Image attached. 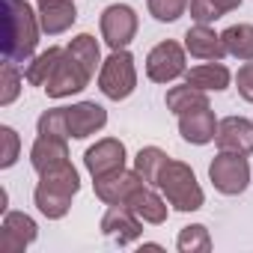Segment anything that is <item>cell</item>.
I'll list each match as a JSON object with an SVG mask.
<instances>
[{
    "mask_svg": "<svg viewBox=\"0 0 253 253\" xmlns=\"http://www.w3.org/2000/svg\"><path fill=\"white\" fill-rule=\"evenodd\" d=\"M167 110L182 116L188 110H197V107H209V92L191 86V84H182V86H170L167 89Z\"/></svg>",
    "mask_w": 253,
    "mask_h": 253,
    "instance_id": "22",
    "label": "cell"
},
{
    "mask_svg": "<svg viewBox=\"0 0 253 253\" xmlns=\"http://www.w3.org/2000/svg\"><path fill=\"white\" fill-rule=\"evenodd\" d=\"M155 188L164 194V200L176 211H200L206 203V194L197 182V173L185 161H176V158H167V164L158 173Z\"/></svg>",
    "mask_w": 253,
    "mask_h": 253,
    "instance_id": "3",
    "label": "cell"
},
{
    "mask_svg": "<svg viewBox=\"0 0 253 253\" xmlns=\"http://www.w3.org/2000/svg\"><path fill=\"white\" fill-rule=\"evenodd\" d=\"M146 6H149V15L161 24H173L179 21L188 6H191V0H146Z\"/></svg>",
    "mask_w": 253,
    "mask_h": 253,
    "instance_id": "30",
    "label": "cell"
},
{
    "mask_svg": "<svg viewBox=\"0 0 253 253\" xmlns=\"http://www.w3.org/2000/svg\"><path fill=\"white\" fill-rule=\"evenodd\" d=\"M6 3V60L27 63L39 45V9H33L27 0H3Z\"/></svg>",
    "mask_w": 253,
    "mask_h": 253,
    "instance_id": "2",
    "label": "cell"
},
{
    "mask_svg": "<svg viewBox=\"0 0 253 253\" xmlns=\"http://www.w3.org/2000/svg\"><path fill=\"white\" fill-rule=\"evenodd\" d=\"M125 161H128V152H125V143L116 137H101V140H95V146H89L84 152V167L92 179L122 170Z\"/></svg>",
    "mask_w": 253,
    "mask_h": 253,
    "instance_id": "9",
    "label": "cell"
},
{
    "mask_svg": "<svg viewBox=\"0 0 253 253\" xmlns=\"http://www.w3.org/2000/svg\"><path fill=\"white\" fill-rule=\"evenodd\" d=\"M214 143H217L220 152L253 155V122L247 116H226V119H220Z\"/></svg>",
    "mask_w": 253,
    "mask_h": 253,
    "instance_id": "12",
    "label": "cell"
},
{
    "mask_svg": "<svg viewBox=\"0 0 253 253\" xmlns=\"http://www.w3.org/2000/svg\"><path fill=\"white\" fill-rule=\"evenodd\" d=\"M107 125V110L95 101H78L69 107V137L86 140Z\"/></svg>",
    "mask_w": 253,
    "mask_h": 253,
    "instance_id": "16",
    "label": "cell"
},
{
    "mask_svg": "<svg viewBox=\"0 0 253 253\" xmlns=\"http://www.w3.org/2000/svg\"><path fill=\"white\" fill-rule=\"evenodd\" d=\"M0 146H3L0 149V167L9 170L21 155V137H18V131L12 125H0Z\"/></svg>",
    "mask_w": 253,
    "mask_h": 253,
    "instance_id": "31",
    "label": "cell"
},
{
    "mask_svg": "<svg viewBox=\"0 0 253 253\" xmlns=\"http://www.w3.org/2000/svg\"><path fill=\"white\" fill-rule=\"evenodd\" d=\"M146 185V179L137 173V170H128L122 167L110 176H101V179H92V188H95V197L104 203V206H125L128 203V197Z\"/></svg>",
    "mask_w": 253,
    "mask_h": 253,
    "instance_id": "11",
    "label": "cell"
},
{
    "mask_svg": "<svg viewBox=\"0 0 253 253\" xmlns=\"http://www.w3.org/2000/svg\"><path fill=\"white\" fill-rule=\"evenodd\" d=\"M185 84H191L203 92H223L232 84V72L223 63H200L185 72Z\"/></svg>",
    "mask_w": 253,
    "mask_h": 253,
    "instance_id": "20",
    "label": "cell"
},
{
    "mask_svg": "<svg viewBox=\"0 0 253 253\" xmlns=\"http://www.w3.org/2000/svg\"><path fill=\"white\" fill-rule=\"evenodd\" d=\"M78 191H81V173L75 170L72 161H63V164L39 173V185L33 191V203L48 220H63L69 214L72 200H75Z\"/></svg>",
    "mask_w": 253,
    "mask_h": 253,
    "instance_id": "1",
    "label": "cell"
},
{
    "mask_svg": "<svg viewBox=\"0 0 253 253\" xmlns=\"http://www.w3.org/2000/svg\"><path fill=\"white\" fill-rule=\"evenodd\" d=\"M36 134L69 137V107H51L36 119Z\"/></svg>",
    "mask_w": 253,
    "mask_h": 253,
    "instance_id": "29",
    "label": "cell"
},
{
    "mask_svg": "<svg viewBox=\"0 0 253 253\" xmlns=\"http://www.w3.org/2000/svg\"><path fill=\"white\" fill-rule=\"evenodd\" d=\"M176 247H179V253H209L211 250L209 226H203V223L182 226L179 229V238H176Z\"/></svg>",
    "mask_w": 253,
    "mask_h": 253,
    "instance_id": "27",
    "label": "cell"
},
{
    "mask_svg": "<svg viewBox=\"0 0 253 253\" xmlns=\"http://www.w3.org/2000/svg\"><path fill=\"white\" fill-rule=\"evenodd\" d=\"M220 39H223V48L229 57L244 60V63L253 60V24H229L220 33Z\"/></svg>",
    "mask_w": 253,
    "mask_h": 253,
    "instance_id": "23",
    "label": "cell"
},
{
    "mask_svg": "<svg viewBox=\"0 0 253 253\" xmlns=\"http://www.w3.org/2000/svg\"><path fill=\"white\" fill-rule=\"evenodd\" d=\"M188 72V51L176 39L158 42L146 57V78L152 84H173L176 78H185Z\"/></svg>",
    "mask_w": 253,
    "mask_h": 253,
    "instance_id": "6",
    "label": "cell"
},
{
    "mask_svg": "<svg viewBox=\"0 0 253 253\" xmlns=\"http://www.w3.org/2000/svg\"><path fill=\"white\" fill-rule=\"evenodd\" d=\"M66 51L78 60V63H84L86 66V72L89 75H95L98 69H101V48H98V39L92 36V33H78L69 45H66Z\"/></svg>",
    "mask_w": 253,
    "mask_h": 253,
    "instance_id": "24",
    "label": "cell"
},
{
    "mask_svg": "<svg viewBox=\"0 0 253 253\" xmlns=\"http://www.w3.org/2000/svg\"><path fill=\"white\" fill-rule=\"evenodd\" d=\"M209 182H211L214 191L223 194V197H238V194H244L247 185H250V164H247V155L217 152L214 161L209 164Z\"/></svg>",
    "mask_w": 253,
    "mask_h": 253,
    "instance_id": "5",
    "label": "cell"
},
{
    "mask_svg": "<svg viewBox=\"0 0 253 253\" xmlns=\"http://www.w3.org/2000/svg\"><path fill=\"white\" fill-rule=\"evenodd\" d=\"M179 134L185 143H194V146H206L217 137V116L209 107H197V110H188L179 116Z\"/></svg>",
    "mask_w": 253,
    "mask_h": 253,
    "instance_id": "14",
    "label": "cell"
},
{
    "mask_svg": "<svg viewBox=\"0 0 253 253\" xmlns=\"http://www.w3.org/2000/svg\"><path fill=\"white\" fill-rule=\"evenodd\" d=\"M98 27H101V39L110 51H122V48H128L137 36V12L128 6V3H110L101 18H98Z\"/></svg>",
    "mask_w": 253,
    "mask_h": 253,
    "instance_id": "7",
    "label": "cell"
},
{
    "mask_svg": "<svg viewBox=\"0 0 253 253\" xmlns=\"http://www.w3.org/2000/svg\"><path fill=\"white\" fill-rule=\"evenodd\" d=\"M69 161V137H54V134H39L30 146V167L36 173H45L57 164Z\"/></svg>",
    "mask_w": 253,
    "mask_h": 253,
    "instance_id": "18",
    "label": "cell"
},
{
    "mask_svg": "<svg viewBox=\"0 0 253 253\" xmlns=\"http://www.w3.org/2000/svg\"><path fill=\"white\" fill-rule=\"evenodd\" d=\"M39 238V223L24 211H3L0 226V253H24Z\"/></svg>",
    "mask_w": 253,
    "mask_h": 253,
    "instance_id": "10",
    "label": "cell"
},
{
    "mask_svg": "<svg viewBox=\"0 0 253 253\" xmlns=\"http://www.w3.org/2000/svg\"><path fill=\"white\" fill-rule=\"evenodd\" d=\"M39 3H42V0H39Z\"/></svg>",
    "mask_w": 253,
    "mask_h": 253,
    "instance_id": "34",
    "label": "cell"
},
{
    "mask_svg": "<svg viewBox=\"0 0 253 253\" xmlns=\"http://www.w3.org/2000/svg\"><path fill=\"white\" fill-rule=\"evenodd\" d=\"M101 232L107 238H113L119 247H125L143 235V220L128 206H110L101 217Z\"/></svg>",
    "mask_w": 253,
    "mask_h": 253,
    "instance_id": "13",
    "label": "cell"
},
{
    "mask_svg": "<svg viewBox=\"0 0 253 253\" xmlns=\"http://www.w3.org/2000/svg\"><path fill=\"white\" fill-rule=\"evenodd\" d=\"M235 86H238V95H241L244 101L253 104V60L244 63V66L238 69V75H235Z\"/></svg>",
    "mask_w": 253,
    "mask_h": 253,
    "instance_id": "32",
    "label": "cell"
},
{
    "mask_svg": "<svg viewBox=\"0 0 253 253\" xmlns=\"http://www.w3.org/2000/svg\"><path fill=\"white\" fill-rule=\"evenodd\" d=\"M89 81H92V75L86 72V66H84V63H78V60L66 51V54H63V60L57 63L54 75L48 78V84H45L42 89H45V95H48V98H69V95L84 92V89L89 86Z\"/></svg>",
    "mask_w": 253,
    "mask_h": 253,
    "instance_id": "8",
    "label": "cell"
},
{
    "mask_svg": "<svg viewBox=\"0 0 253 253\" xmlns=\"http://www.w3.org/2000/svg\"><path fill=\"white\" fill-rule=\"evenodd\" d=\"M0 211H9V194H6V188L0 191Z\"/></svg>",
    "mask_w": 253,
    "mask_h": 253,
    "instance_id": "33",
    "label": "cell"
},
{
    "mask_svg": "<svg viewBox=\"0 0 253 253\" xmlns=\"http://www.w3.org/2000/svg\"><path fill=\"white\" fill-rule=\"evenodd\" d=\"M185 51L191 57H197V60H206V63H220L226 57V48H223L220 33H214L209 24L188 27V33H185Z\"/></svg>",
    "mask_w": 253,
    "mask_h": 253,
    "instance_id": "17",
    "label": "cell"
},
{
    "mask_svg": "<svg viewBox=\"0 0 253 253\" xmlns=\"http://www.w3.org/2000/svg\"><path fill=\"white\" fill-rule=\"evenodd\" d=\"M75 21H78L75 0H42V3H39V24H42V33L60 36V33H66Z\"/></svg>",
    "mask_w": 253,
    "mask_h": 253,
    "instance_id": "19",
    "label": "cell"
},
{
    "mask_svg": "<svg viewBox=\"0 0 253 253\" xmlns=\"http://www.w3.org/2000/svg\"><path fill=\"white\" fill-rule=\"evenodd\" d=\"M241 6V0H191V18L197 24H211Z\"/></svg>",
    "mask_w": 253,
    "mask_h": 253,
    "instance_id": "25",
    "label": "cell"
},
{
    "mask_svg": "<svg viewBox=\"0 0 253 253\" xmlns=\"http://www.w3.org/2000/svg\"><path fill=\"white\" fill-rule=\"evenodd\" d=\"M21 84H24V75L18 72V66L12 60H6L3 66H0V104L9 107L18 92H21Z\"/></svg>",
    "mask_w": 253,
    "mask_h": 253,
    "instance_id": "28",
    "label": "cell"
},
{
    "mask_svg": "<svg viewBox=\"0 0 253 253\" xmlns=\"http://www.w3.org/2000/svg\"><path fill=\"white\" fill-rule=\"evenodd\" d=\"M98 89L110 101H125L137 89V66H134V54L128 48L110 51V57L101 63V69H98Z\"/></svg>",
    "mask_w": 253,
    "mask_h": 253,
    "instance_id": "4",
    "label": "cell"
},
{
    "mask_svg": "<svg viewBox=\"0 0 253 253\" xmlns=\"http://www.w3.org/2000/svg\"><path fill=\"white\" fill-rule=\"evenodd\" d=\"M63 54H66V48L51 45L48 51H42V54L30 57V60H27V69H24V81H27V84H33V86H45V84H48V78L54 75L57 63L63 60Z\"/></svg>",
    "mask_w": 253,
    "mask_h": 253,
    "instance_id": "21",
    "label": "cell"
},
{
    "mask_svg": "<svg viewBox=\"0 0 253 253\" xmlns=\"http://www.w3.org/2000/svg\"><path fill=\"white\" fill-rule=\"evenodd\" d=\"M167 158H170V155H167L164 149H158V146H143V149L134 155V170L146 179V185H155L161 167L167 164Z\"/></svg>",
    "mask_w": 253,
    "mask_h": 253,
    "instance_id": "26",
    "label": "cell"
},
{
    "mask_svg": "<svg viewBox=\"0 0 253 253\" xmlns=\"http://www.w3.org/2000/svg\"><path fill=\"white\" fill-rule=\"evenodd\" d=\"M125 206H128L143 223H152V226H161L170 217V203L164 200V194L155 185H140L128 197V203H125Z\"/></svg>",
    "mask_w": 253,
    "mask_h": 253,
    "instance_id": "15",
    "label": "cell"
}]
</instances>
